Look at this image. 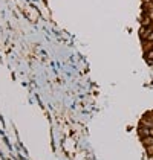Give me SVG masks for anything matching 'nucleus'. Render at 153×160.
<instances>
[{
    "mask_svg": "<svg viewBox=\"0 0 153 160\" xmlns=\"http://www.w3.org/2000/svg\"><path fill=\"white\" fill-rule=\"evenodd\" d=\"M143 142H144V145H153V136H147V137H144Z\"/></svg>",
    "mask_w": 153,
    "mask_h": 160,
    "instance_id": "nucleus-1",
    "label": "nucleus"
},
{
    "mask_svg": "<svg viewBox=\"0 0 153 160\" xmlns=\"http://www.w3.org/2000/svg\"><path fill=\"white\" fill-rule=\"evenodd\" d=\"M146 40H149V41H153V32H152V34H150V35L146 38Z\"/></svg>",
    "mask_w": 153,
    "mask_h": 160,
    "instance_id": "nucleus-2",
    "label": "nucleus"
}]
</instances>
